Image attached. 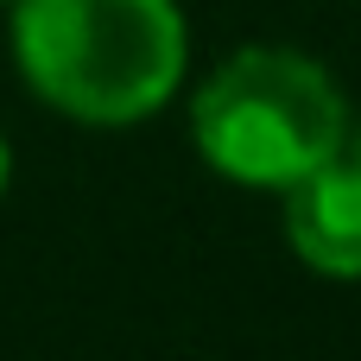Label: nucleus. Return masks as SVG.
Here are the masks:
<instances>
[{"label": "nucleus", "mask_w": 361, "mask_h": 361, "mask_svg": "<svg viewBox=\"0 0 361 361\" xmlns=\"http://www.w3.org/2000/svg\"><path fill=\"white\" fill-rule=\"evenodd\" d=\"M13 63L25 89L82 127H140L190 63L178 0H13Z\"/></svg>", "instance_id": "1"}, {"label": "nucleus", "mask_w": 361, "mask_h": 361, "mask_svg": "<svg viewBox=\"0 0 361 361\" xmlns=\"http://www.w3.org/2000/svg\"><path fill=\"white\" fill-rule=\"evenodd\" d=\"M349 127L355 121L336 76L292 44L235 51L190 102V140L203 165L247 190H292L349 152Z\"/></svg>", "instance_id": "2"}, {"label": "nucleus", "mask_w": 361, "mask_h": 361, "mask_svg": "<svg viewBox=\"0 0 361 361\" xmlns=\"http://www.w3.org/2000/svg\"><path fill=\"white\" fill-rule=\"evenodd\" d=\"M286 197V241L317 279H361V159H330Z\"/></svg>", "instance_id": "3"}, {"label": "nucleus", "mask_w": 361, "mask_h": 361, "mask_svg": "<svg viewBox=\"0 0 361 361\" xmlns=\"http://www.w3.org/2000/svg\"><path fill=\"white\" fill-rule=\"evenodd\" d=\"M6 184H13V146H6V133H0V197H6Z\"/></svg>", "instance_id": "4"}, {"label": "nucleus", "mask_w": 361, "mask_h": 361, "mask_svg": "<svg viewBox=\"0 0 361 361\" xmlns=\"http://www.w3.org/2000/svg\"><path fill=\"white\" fill-rule=\"evenodd\" d=\"M349 159H361V121L349 127Z\"/></svg>", "instance_id": "5"}, {"label": "nucleus", "mask_w": 361, "mask_h": 361, "mask_svg": "<svg viewBox=\"0 0 361 361\" xmlns=\"http://www.w3.org/2000/svg\"><path fill=\"white\" fill-rule=\"evenodd\" d=\"M0 6H13V0H0Z\"/></svg>", "instance_id": "6"}]
</instances>
